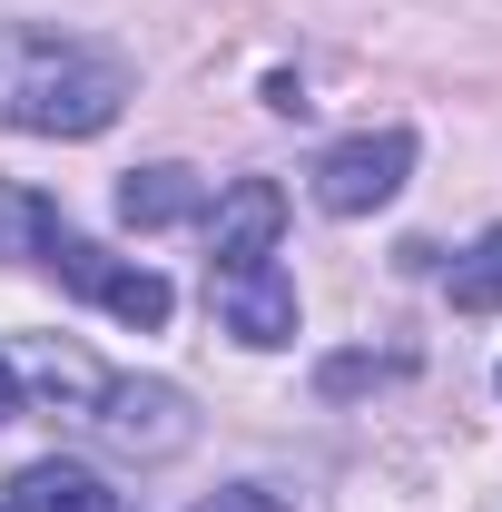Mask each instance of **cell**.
<instances>
[{"label": "cell", "mask_w": 502, "mask_h": 512, "mask_svg": "<svg viewBox=\"0 0 502 512\" xmlns=\"http://www.w3.org/2000/svg\"><path fill=\"white\" fill-rule=\"evenodd\" d=\"M128 60L99 40H69V30H30V20H0V128H30V138H99L128 109Z\"/></svg>", "instance_id": "cell-1"}, {"label": "cell", "mask_w": 502, "mask_h": 512, "mask_svg": "<svg viewBox=\"0 0 502 512\" xmlns=\"http://www.w3.org/2000/svg\"><path fill=\"white\" fill-rule=\"evenodd\" d=\"M0 237H20V247H30V266H50L69 296L109 306V316L138 325V335H158V325L178 316V296H168V276H158V266H128V256L89 247L79 227H60L40 197H20V188H0Z\"/></svg>", "instance_id": "cell-2"}, {"label": "cell", "mask_w": 502, "mask_h": 512, "mask_svg": "<svg viewBox=\"0 0 502 512\" xmlns=\"http://www.w3.org/2000/svg\"><path fill=\"white\" fill-rule=\"evenodd\" d=\"M30 375L50 384V404H60L69 424H89L99 444H119V453H178V444H188V394H178V384L99 375V365L69 355V345H40Z\"/></svg>", "instance_id": "cell-3"}, {"label": "cell", "mask_w": 502, "mask_h": 512, "mask_svg": "<svg viewBox=\"0 0 502 512\" xmlns=\"http://www.w3.org/2000/svg\"><path fill=\"white\" fill-rule=\"evenodd\" d=\"M414 178V128H355L315 158V207L325 217H375L384 197H404Z\"/></svg>", "instance_id": "cell-4"}, {"label": "cell", "mask_w": 502, "mask_h": 512, "mask_svg": "<svg viewBox=\"0 0 502 512\" xmlns=\"http://www.w3.org/2000/svg\"><path fill=\"white\" fill-rule=\"evenodd\" d=\"M286 237V188L276 178H237L207 217V276H237V266H266Z\"/></svg>", "instance_id": "cell-5"}, {"label": "cell", "mask_w": 502, "mask_h": 512, "mask_svg": "<svg viewBox=\"0 0 502 512\" xmlns=\"http://www.w3.org/2000/svg\"><path fill=\"white\" fill-rule=\"evenodd\" d=\"M217 316L237 345H296V276L266 256V266H237V276H207Z\"/></svg>", "instance_id": "cell-6"}, {"label": "cell", "mask_w": 502, "mask_h": 512, "mask_svg": "<svg viewBox=\"0 0 502 512\" xmlns=\"http://www.w3.org/2000/svg\"><path fill=\"white\" fill-rule=\"evenodd\" d=\"M197 207H207V178H197V168H138V178L119 188V217L138 227V237H148V227H178V217H197Z\"/></svg>", "instance_id": "cell-7"}, {"label": "cell", "mask_w": 502, "mask_h": 512, "mask_svg": "<svg viewBox=\"0 0 502 512\" xmlns=\"http://www.w3.org/2000/svg\"><path fill=\"white\" fill-rule=\"evenodd\" d=\"M10 512H119V493L99 473H79V463H30L10 483Z\"/></svg>", "instance_id": "cell-8"}, {"label": "cell", "mask_w": 502, "mask_h": 512, "mask_svg": "<svg viewBox=\"0 0 502 512\" xmlns=\"http://www.w3.org/2000/svg\"><path fill=\"white\" fill-rule=\"evenodd\" d=\"M443 296L463 306V316H502V227L483 237L473 256H453V276H443Z\"/></svg>", "instance_id": "cell-9"}, {"label": "cell", "mask_w": 502, "mask_h": 512, "mask_svg": "<svg viewBox=\"0 0 502 512\" xmlns=\"http://www.w3.org/2000/svg\"><path fill=\"white\" fill-rule=\"evenodd\" d=\"M197 512H296L286 493H266V483H227V493H207Z\"/></svg>", "instance_id": "cell-10"}, {"label": "cell", "mask_w": 502, "mask_h": 512, "mask_svg": "<svg viewBox=\"0 0 502 512\" xmlns=\"http://www.w3.org/2000/svg\"><path fill=\"white\" fill-rule=\"evenodd\" d=\"M10 414H20V365L0 355V424H10Z\"/></svg>", "instance_id": "cell-11"}]
</instances>
